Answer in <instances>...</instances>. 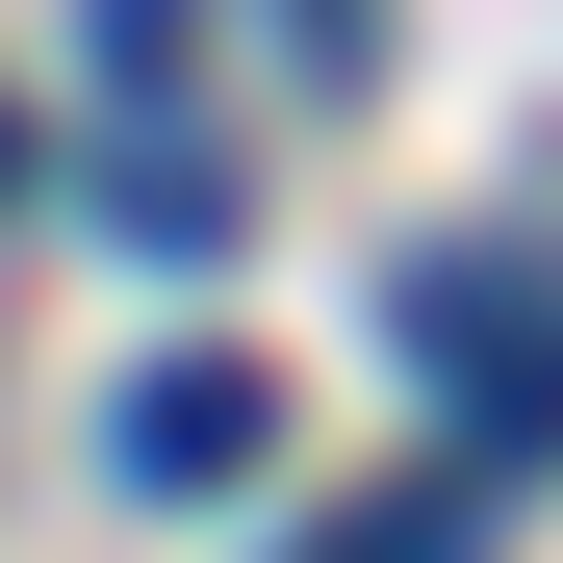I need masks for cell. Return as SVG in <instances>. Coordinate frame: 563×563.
I'll use <instances>...</instances> for the list:
<instances>
[{"mask_svg":"<svg viewBox=\"0 0 563 563\" xmlns=\"http://www.w3.org/2000/svg\"><path fill=\"white\" fill-rule=\"evenodd\" d=\"M385 358L461 410V487H538V461H563V256L435 231V256L385 282Z\"/></svg>","mask_w":563,"mask_h":563,"instance_id":"obj_1","label":"cell"},{"mask_svg":"<svg viewBox=\"0 0 563 563\" xmlns=\"http://www.w3.org/2000/svg\"><path fill=\"white\" fill-rule=\"evenodd\" d=\"M256 461H282V358H154V385L103 410V487H154V512L256 487Z\"/></svg>","mask_w":563,"mask_h":563,"instance_id":"obj_2","label":"cell"},{"mask_svg":"<svg viewBox=\"0 0 563 563\" xmlns=\"http://www.w3.org/2000/svg\"><path fill=\"white\" fill-rule=\"evenodd\" d=\"M487 512H512V487H461V461H435V487H358V512H308L282 563H487Z\"/></svg>","mask_w":563,"mask_h":563,"instance_id":"obj_3","label":"cell"},{"mask_svg":"<svg viewBox=\"0 0 563 563\" xmlns=\"http://www.w3.org/2000/svg\"><path fill=\"white\" fill-rule=\"evenodd\" d=\"M77 52H103V103H129V129L206 103V77H179V52H206V0H77Z\"/></svg>","mask_w":563,"mask_h":563,"instance_id":"obj_4","label":"cell"},{"mask_svg":"<svg viewBox=\"0 0 563 563\" xmlns=\"http://www.w3.org/2000/svg\"><path fill=\"white\" fill-rule=\"evenodd\" d=\"M103 206H129L154 256H206V231H231V179H206V154H179V129H129V154H103Z\"/></svg>","mask_w":563,"mask_h":563,"instance_id":"obj_5","label":"cell"},{"mask_svg":"<svg viewBox=\"0 0 563 563\" xmlns=\"http://www.w3.org/2000/svg\"><path fill=\"white\" fill-rule=\"evenodd\" d=\"M0 206H26V103H0Z\"/></svg>","mask_w":563,"mask_h":563,"instance_id":"obj_6","label":"cell"}]
</instances>
